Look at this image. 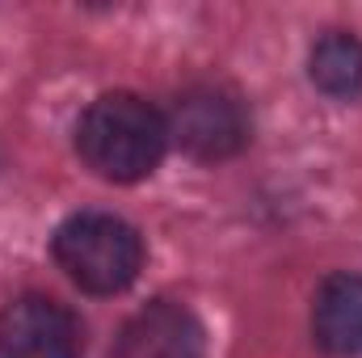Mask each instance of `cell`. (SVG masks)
<instances>
[{
	"label": "cell",
	"instance_id": "cell-1",
	"mask_svg": "<svg viewBox=\"0 0 362 358\" xmlns=\"http://www.w3.org/2000/svg\"><path fill=\"white\" fill-rule=\"evenodd\" d=\"M76 152L101 181L135 185L160 169L169 152V122L139 93H101L76 122Z\"/></svg>",
	"mask_w": 362,
	"mask_h": 358
},
{
	"label": "cell",
	"instance_id": "cell-2",
	"mask_svg": "<svg viewBox=\"0 0 362 358\" xmlns=\"http://www.w3.org/2000/svg\"><path fill=\"white\" fill-rule=\"evenodd\" d=\"M51 253L85 295H118L144 270V236L122 215L76 211L55 228Z\"/></svg>",
	"mask_w": 362,
	"mask_h": 358
},
{
	"label": "cell",
	"instance_id": "cell-3",
	"mask_svg": "<svg viewBox=\"0 0 362 358\" xmlns=\"http://www.w3.org/2000/svg\"><path fill=\"white\" fill-rule=\"evenodd\" d=\"M169 144H177L189 161L219 165L249 148L253 118L245 97L219 81H194L169 101Z\"/></svg>",
	"mask_w": 362,
	"mask_h": 358
},
{
	"label": "cell",
	"instance_id": "cell-4",
	"mask_svg": "<svg viewBox=\"0 0 362 358\" xmlns=\"http://www.w3.org/2000/svg\"><path fill=\"white\" fill-rule=\"evenodd\" d=\"M85 325L51 295H17L0 312V358H81Z\"/></svg>",
	"mask_w": 362,
	"mask_h": 358
},
{
	"label": "cell",
	"instance_id": "cell-5",
	"mask_svg": "<svg viewBox=\"0 0 362 358\" xmlns=\"http://www.w3.org/2000/svg\"><path fill=\"white\" fill-rule=\"evenodd\" d=\"M206 329L177 299H152L114 337L110 358H202Z\"/></svg>",
	"mask_w": 362,
	"mask_h": 358
},
{
	"label": "cell",
	"instance_id": "cell-6",
	"mask_svg": "<svg viewBox=\"0 0 362 358\" xmlns=\"http://www.w3.org/2000/svg\"><path fill=\"white\" fill-rule=\"evenodd\" d=\"M312 337L333 358H362V274H329L316 287Z\"/></svg>",
	"mask_w": 362,
	"mask_h": 358
},
{
	"label": "cell",
	"instance_id": "cell-7",
	"mask_svg": "<svg viewBox=\"0 0 362 358\" xmlns=\"http://www.w3.org/2000/svg\"><path fill=\"white\" fill-rule=\"evenodd\" d=\"M308 76L325 97L362 101V38L350 30H329L308 51Z\"/></svg>",
	"mask_w": 362,
	"mask_h": 358
}]
</instances>
